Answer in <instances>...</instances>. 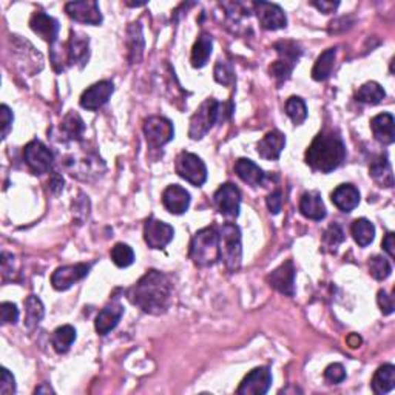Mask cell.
<instances>
[{"label": "cell", "instance_id": "cell-7", "mask_svg": "<svg viewBox=\"0 0 395 395\" xmlns=\"http://www.w3.org/2000/svg\"><path fill=\"white\" fill-rule=\"evenodd\" d=\"M25 163L29 167V170L34 175H45L49 173L54 163V154L47 145H43L40 141H31L29 144L23 148Z\"/></svg>", "mask_w": 395, "mask_h": 395}, {"label": "cell", "instance_id": "cell-37", "mask_svg": "<svg viewBox=\"0 0 395 395\" xmlns=\"http://www.w3.org/2000/svg\"><path fill=\"white\" fill-rule=\"evenodd\" d=\"M286 113L295 125H301V123L307 119V108L304 101L296 96L289 97L286 102Z\"/></svg>", "mask_w": 395, "mask_h": 395}, {"label": "cell", "instance_id": "cell-28", "mask_svg": "<svg viewBox=\"0 0 395 395\" xmlns=\"http://www.w3.org/2000/svg\"><path fill=\"white\" fill-rule=\"evenodd\" d=\"M395 386V368L392 364H383L374 374L372 391L376 395L391 392Z\"/></svg>", "mask_w": 395, "mask_h": 395}, {"label": "cell", "instance_id": "cell-16", "mask_svg": "<svg viewBox=\"0 0 395 395\" xmlns=\"http://www.w3.org/2000/svg\"><path fill=\"white\" fill-rule=\"evenodd\" d=\"M267 281L272 287L283 295L294 296L295 295V267L294 263L287 259L280 267L275 269L267 276Z\"/></svg>", "mask_w": 395, "mask_h": 395}, {"label": "cell", "instance_id": "cell-11", "mask_svg": "<svg viewBox=\"0 0 395 395\" xmlns=\"http://www.w3.org/2000/svg\"><path fill=\"white\" fill-rule=\"evenodd\" d=\"M175 237V228L164 221L150 218L144 226V239L150 249H164Z\"/></svg>", "mask_w": 395, "mask_h": 395}, {"label": "cell", "instance_id": "cell-4", "mask_svg": "<svg viewBox=\"0 0 395 395\" xmlns=\"http://www.w3.org/2000/svg\"><path fill=\"white\" fill-rule=\"evenodd\" d=\"M190 258L200 267H208L219 259V233L216 227L201 228L190 244Z\"/></svg>", "mask_w": 395, "mask_h": 395}, {"label": "cell", "instance_id": "cell-36", "mask_svg": "<svg viewBox=\"0 0 395 395\" xmlns=\"http://www.w3.org/2000/svg\"><path fill=\"white\" fill-rule=\"evenodd\" d=\"M62 132H64L70 139H82V134L85 132V125L82 117L74 111H70L62 122Z\"/></svg>", "mask_w": 395, "mask_h": 395}, {"label": "cell", "instance_id": "cell-39", "mask_svg": "<svg viewBox=\"0 0 395 395\" xmlns=\"http://www.w3.org/2000/svg\"><path fill=\"white\" fill-rule=\"evenodd\" d=\"M369 272H370V275H372L375 280H379V281H383V280H386V278L391 275V272H392V265L391 263L387 261V259L385 256H372L370 258V261H369Z\"/></svg>", "mask_w": 395, "mask_h": 395}, {"label": "cell", "instance_id": "cell-17", "mask_svg": "<svg viewBox=\"0 0 395 395\" xmlns=\"http://www.w3.org/2000/svg\"><path fill=\"white\" fill-rule=\"evenodd\" d=\"M164 207L173 215H182L190 207V193L181 185H169L163 193Z\"/></svg>", "mask_w": 395, "mask_h": 395}, {"label": "cell", "instance_id": "cell-52", "mask_svg": "<svg viewBox=\"0 0 395 395\" xmlns=\"http://www.w3.org/2000/svg\"><path fill=\"white\" fill-rule=\"evenodd\" d=\"M42 392H47V394H49V392H51V394H53L54 391H53V389H51V387H49L48 385H42V386H39V387H37V389H36V394H42Z\"/></svg>", "mask_w": 395, "mask_h": 395}, {"label": "cell", "instance_id": "cell-5", "mask_svg": "<svg viewBox=\"0 0 395 395\" xmlns=\"http://www.w3.org/2000/svg\"><path fill=\"white\" fill-rule=\"evenodd\" d=\"M219 258L230 272H238L243 259L241 230L237 224L226 222L219 228Z\"/></svg>", "mask_w": 395, "mask_h": 395}, {"label": "cell", "instance_id": "cell-29", "mask_svg": "<svg viewBox=\"0 0 395 395\" xmlns=\"http://www.w3.org/2000/svg\"><path fill=\"white\" fill-rule=\"evenodd\" d=\"M213 40L208 34H201L195 42L193 49H191V65L195 68L206 67L208 58L212 56Z\"/></svg>", "mask_w": 395, "mask_h": 395}, {"label": "cell", "instance_id": "cell-45", "mask_svg": "<svg viewBox=\"0 0 395 395\" xmlns=\"http://www.w3.org/2000/svg\"><path fill=\"white\" fill-rule=\"evenodd\" d=\"M0 117H2V139H6V136L11 132L12 119H14L8 105H2V107H0Z\"/></svg>", "mask_w": 395, "mask_h": 395}, {"label": "cell", "instance_id": "cell-20", "mask_svg": "<svg viewBox=\"0 0 395 395\" xmlns=\"http://www.w3.org/2000/svg\"><path fill=\"white\" fill-rule=\"evenodd\" d=\"M68 60L73 65H79L82 68L90 58V40L88 36L79 34L76 31H71L70 42H68Z\"/></svg>", "mask_w": 395, "mask_h": 395}, {"label": "cell", "instance_id": "cell-8", "mask_svg": "<svg viewBox=\"0 0 395 395\" xmlns=\"http://www.w3.org/2000/svg\"><path fill=\"white\" fill-rule=\"evenodd\" d=\"M144 133L148 145L159 148L173 139L175 128H173V123L167 117L152 116L144 122Z\"/></svg>", "mask_w": 395, "mask_h": 395}, {"label": "cell", "instance_id": "cell-18", "mask_svg": "<svg viewBox=\"0 0 395 395\" xmlns=\"http://www.w3.org/2000/svg\"><path fill=\"white\" fill-rule=\"evenodd\" d=\"M29 27L37 36H40L43 40L54 43L59 36V22L54 17L45 14V12H34L29 21Z\"/></svg>", "mask_w": 395, "mask_h": 395}, {"label": "cell", "instance_id": "cell-21", "mask_svg": "<svg viewBox=\"0 0 395 395\" xmlns=\"http://www.w3.org/2000/svg\"><path fill=\"white\" fill-rule=\"evenodd\" d=\"M123 315V307L119 302H111V304L105 306L101 312L97 313L95 327L99 335H107L119 323Z\"/></svg>", "mask_w": 395, "mask_h": 395}, {"label": "cell", "instance_id": "cell-33", "mask_svg": "<svg viewBox=\"0 0 395 395\" xmlns=\"http://www.w3.org/2000/svg\"><path fill=\"white\" fill-rule=\"evenodd\" d=\"M274 48L276 49V53L280 54V62L283 64L289 65L290 68H295V65L298 64V60L301 58V48L296 42L292 40H281V42H276Z\"/></svg>", "mask_w": 395, "mask_h": 395}, {"label": "cell", "instance_id": "cell-46", "mask_svg": "<svg viewBox=\"0 0 395 395\" xmlns=\"http://www.w3.org/2000/svg\"><path fill=\"white\" fill-rule=\"evenodd\" d=\"M376 302H379L380 306V311L383 312V315H391L394 312V302L391 296H387V294L385 290H380L379 296H376Z\"/></svg>", "mask_w": 395, "mask_h": 395}, {"label": "cell", "instance_id": "cell-48", "mask_svg": "<svg viewBox=\"0 0 395 395\" xmlns=\"http://www.w3.org/2000/svg\"><path fill=\"white\" fill-rule=\"evenodd\" d=\"M312 5L321 12H324V14H332V12L338 8L339 2H326V0H321V2H312Z\"/></svg>", "mask_w": 395, "mask_h": 395}, {"label": "cell", "instance_id": "cell-38", "mask_svg": "<svg viewBox=\"0 0 395 395\" xmlns=\"http://www.w3.org/2000/svg\"><path fill=\"white\" fill-rule=\"evenodd\" d=\"M111 261H113L117 267H128V265H132L134 261V252L130 246L119 243L116 244L113 249H111Z\"/></svg>", "mask_w": 395, "mask_h": 395}, {"label": "cell", "instance_id": "cell-40", "mask_svg": "<svg viewBox=\"0 0 395 395\" xmlns=\"http://www.w3.org/2000/svg\"><path fill=\"white\" fill-rule=\"evenodd\" d=\"M215 79L218 84L232 85L235 82V71L233 67L228 60L219 59L215 67Z\"/></svg>", "mask_w": 395, "mask_h": 395}, {"label": "cell", "instance_id": "cell-6", "mask_svg": "<svg viewBox=\"0 0 395 395\" xmlns=\"http://www.w3.org/2000/svg\"><path fill=\"white\" fill-rule=\"evenodd\" d=\"M176 173L195 187H201L207 181V167L193 153L182 152L179 154L176 158Z\"/></svg>", "mask_w": 395, "mask_h": 395}, {"label": "cell", "instance_id": "cell-10", "mask_svg": "<svg viewBox=\"0 0 395 395\" xmlns=\"http://www.w3.org/2000/svg\"><path fill=\"white\" fill-rule=\"evenodd\" d=\"M91 269V264L79 263V264H70L64 265V267H59L54 270V274L51 275V284L56 290H68L73 284H76L77 281L84 280V278L88 275V272Z\"/></svg>", "mask_w": 395, "mask_h": 395}, {"label": "cell", "instance_id": "cell-30", "mask_svg": "<svg viewBox=\"0 0 395 395\" xmlns=\"http://www.w3.org/2000/svg\"><path fill=\"white\" fill-rule=\"evenodd\" d=\"M74 342H76V329L70 324L60 326L53 332L51 343L58 354H67Z\"/></svg>", "mask_w": 395, "mask_h": 395}, {"label": "cell", "instance_id": "cell-1", "mask_svg": "<svg viewBox=\"0 0 395 395\" xmlns=\"http://www.w3.org/2000/svg\"><path fill=\"white\" fill-rule=\"evenodd\" d=\"M128 298L145 313H164L169 309L171 300V283L169 276L159 270H148L128 290Z\"/></svg>", "mask_w": 395, "mask_h": 395}, {"label": "cell", "instance_id": "cell-34", "mask_svg": "<svg viewBox=\"0 0 395 395\" xmlns=\"http://www.w3.org/2000/svg\"><path fill=\"white\" fill-rule=\"evenodd\" d=\"M370 176H372L376 182H379L381 187H392L394 185V175H392V169L391 164H389L387 158L380 156V159L374 160L370 164Z\"/></svg>", "mask_w": 395, "mask_h": 395}, {"label": "cell", "instance_id": "cell-25", "mask_svg": "<svg viewBox=\"0 0 395 395\" xmlns=\"http://www.w3.org/2000/svg\"><path fill=\"white\" fill-rule=\"evenodd\" d=\"M127 48H128V60L130 64H139L144 54L145 40L142 36L141 23H130L127 28Z\"/></svg>", "mask_w": 395, "mask_h": 395}, {"label": "cell", "instance_id": "cell-49", "mask_svg": "<svg viewBox=\"0 0 395 395\" xmlns=\"http://www.w3.org/2000/svg\"><path fill=\"white\" fill-rule=\"evenodd\" d=\"M49 189L53 190V193H59V191L64 190V178L59 173H53L51 178H49Z\"/></svg>", "mask_w": 395, "mask_h": 395}, {"label": "cell", "instance_id": "cell-14", "mask_svg": "<svg viewBox=\"0 0 395 395\" xmlns=\"http://www.w3.org/2000/svg\"><path fill=\"white\" fill-rule=\"evenodd\" d=\"M113 91V82H110V80H101V82L88 86V88L82 93V96H80V107L91 111L99 110L102 105L108 102Z\"/></svg>", "mask_w": 395, "mask_h": 395}, {"label": "cell", "instance_id": "cell-44", "mask_svg": "<svg viewBox=\"0 0 395 395\" xmlns=\"http://www.w3.org/2000/svg\"><path fill=\"white\" fill-rule=\"evenodd\" d=\"M16 392V380L8 369H2V383H0V394L10 395Z\"/></svg>", "mask_w": 395, "mask_h": 395}, {"label": "cell", "instance_id": "cell-32", "mask_svg": "<svg viewBox=\"0 0 395 395\" xmlns=\"http://www.w3.org/2000/svg\"><path fill=\"white\" fill-rule=\"evenodd\" d=\"M43 315H45V309H43L42 301L36 295H29L25 301V326L29 331L34 329L39 326Z\"/></svg>", "mask_w": 395, "mask_h": 395}, {"label": "cell", "instance_id": "cell-13", "mask_svg": "<svg viewBox=\"0 0 395 395\" xmlns=\"http://www.w3.org/2000/svg\"><path fill=\"white\" fill-rule=\"evenodd\" d=\"M253 8H255L259 25L264 29L275 31L287 27V17L281 6L269 2H256L253 3Z\"/></svg>", "mask_w": 395, "mask_h": 395}, {"label": "cell", "instance_id": "cell-41", "mask_svg": "<svg viewBox=\"0 0 395 395\" xmlns=\"http://www.w3.org/2000/svg\"><path fill=\"white\" fill-rule=\"evenodd\" d=\"M344 241V232L338 224H331L324 232V244L331 250H337V247Z\"/></svg>", "mask_w": 395, "mask_h": 395}, {"label": "cell", "instance_id": "cell-26", "mask_svg": "<svg viewBox=\"0 0 395 395\" xmlns=\"http://www.w3.org/2000/svg\"><path fill=\"white\" fill-rule=\"evenodd\" d=\"M235 173H237L241 181H244L246 184L252 185V187H258L264 182V171L259 169V167L253 163L250 159L241 158L235 164Z\"/></svg>", "mask_w": 395, "mask_h": 395}, {"label": "cell", "instance_id": "cell-51", "mask_svg": "<svg viewBox=\"0 0 395 395\" xmlns=\"http://www.w3.org/2000/svg\"><path fill=\"white\" fill-rule=\"evenodd\" d=\"M348 343H349L350 348H358V346H360V343H361V338L355 335V333H352V335L348 338Z\"/></svg>", "mask_w": 395, "mask_h": 395}, {"label": "cell", "instance_id": "cell-42", "mask_svg": "<svg viewBox=\"0 0 395 395\" xmlns=\"http://www.w3.org/2000/svg\"><path fill=\"white\" fill-rule=\"evenodd\" d=\"M324 379L327 383H331V385H338V383L344 381L346 370L343 368V364H339V363L329 364V366H327L324 370Z\"/></svg>", "mask_w": 395, "mask_h": 395}, {"label": "cell", "instance_id": "cell-47", "mask_svg": "<svg viewBox=\"0 0 395 395\" xmlns=\"http://www.w3.org/2000/svg\"><path fill=\"white\" fill-rule=\"evenodd\" d=\"M265 202H267V207L270 210V213L278 215V213H280V210H281V206H283L281 193H280V191H274V193H270L267 196V200H265Z\"/></svg>", "mask_w": 395, "mask_h": 395}, {"label": "cell", "instance_id": "cell-43", "mask_svg": "<svg viewBox=\"0 0 395 395\" xmlns=\"http://www.w3.org/2000/svg\"><path fill=\"white\" fill-rule=\"evenodd\" d=\"M2 312V324H16L19 320V309L14 302H2L0 306Z\"/></svg>", "mask_w": 395, "mask_h": 395}, {"label": "cell", "instance_id": "cell-24", "mask_svg": "<svg viewBox=\"0 0 395 395\" xmlns=\"http://www.w3.org/2000/svg\"><path fill=\"white\" fill-rule=\"evenodd\" d=\"M300 212L307 219L321 221L326 218V207L318 191H306L300 200Z\"/></svg>", "mask_w": 395, "mask_h": 395}, {"label": "cell", "instance_id": "cell-15", "mask_svg": "<svg viewBox=\"0 0 395 395\" xmlns=\"http://www.w3.org/2000/svg\"><path fill=\"white\" fill-rule=\"evenodd\" d=\"M67 14L76 22L99 25L102 22V14L95 0H80V2H68L65 5Z\"/></svg>", "mask_w": 395, "mask_h": 395}, {"label": "cell", "instance_id": "cell-31", "mask_svg": "<svg viewBox=\"0 0 395 395\" xmlns=\"http://www.w3.org/2000/svg\"><path fill=\"white\" fill-rule=\"evenodd\" d=\"M352 237H354L355 243L360 247H366L372 243L375 238V227L372 222L366 218L355 219L354 224L350 227Z\"/></svg>", "mask_w": 395, "mask_h": 395}, {"label": "cell", "instance_id": "cell-50", "mask_svg": "<svg viewBox=\"0 0 395 395\" xmlns=\"http://www.w3.org/2000/svg\"><path fill=\"white\" fill-rule=\"evenodd\" d=\"M394 246H395V244H394V233L389 232V233H386L385 239H383V249H385V252H386L387 255L391 256V258H394V255H395Z\"/></svg>", "mask_w": 395, "mask_h": 395}, {"label": "cell", "instance_id": "cell-35", "mask_svg": "<svg viewBox=\"0 0 395 395\" xmlns=\"http://www.w3.org/2000/svg\"><path fill=\"white\" fill-rule=\"evenodd\" d=\"M386 93L383 90V86L376 82H366L360 86V90L357 91V101L369 105H376L385 99Z\"/></svg>", "mask_w": 395, "mask_h": 395}, {"label": "cell", "instance_id": "cell-12", "mask_svg": "<svg viewBox=\"0 0 395 395\" xmlns=\"http://www.w3.org/2000/svg\"><path fill=\"white\" fill-rule=\"evenodd\" d=\"M272 385V374L269 368H255L241 381L237 394L239 395H264Z\"/></svg>", "mask_w": 395, "mask_h": 395}, {"label": "cell", "instance_id": "cell-9", "mask_svg": "<svg viewBox=\"0 0 395 395\" xmlns=\"http://www.w3.org/2000/svg\"><path fill=\"white\" fill-rule=\"evenodd\" d=\"M215 206L218 207L219 213L224 215L226 218H237L239 215L241 206V191L230 182L222 184L213 195Z\"/></svg>", "mask_w": 395, "mask_h": 395}, {"label": "cell", "instance_id": "cell-3", "mask_svg": "<svg viewBox=\"0 0 395 395\" xmlns=\"http://www.w3.org/2000/svg\"><path fill=\"white\" fill-rule=\"evenodd\" d=\"M232 104H221L213 97L206 99L191 116L189 136L195 141L202 139L216 122L226 121L232 115Z\"/></svg>", "mask_w": 395, "mask_h": 395}, {"label": "cell", "instance_id": "cell-27", "mask_svg": "<svg viewBox=\"0 0 395 395\" xmlns=\"http://www.w3.org/2000/svg\"><path fill=\"white\" fill-rule=\"evenodd\" d=\"M335 58H337V48H327L324 53H321L318 56V59L312 68L313 80L323 82V80L331 76L333 65H335Z\"/></svg>", "mask_w": 395, "mask_h": 395}, {"label": "cell", "instance_id": "cell-22", "mask_svg": "<svg viewBox=\"0 0 395 395\" xmlns=\"http://www.w3.org/2000/svg\"><path fill=\"white\" fill-rule=\"evenodd\" d=\"M332 202L337 208L349 213L360 204V191L352 184H343L332 191Z\"/></svg>", "mask_w": 395, "mask_h": 395}, {"label": "cell", "instance_id": "cell-19", "mask_svg": "<svg viewBox=\"0 0 395 395\" xmlns=\"http://www.w3.org/2000/svg\"><path fill=\"white\" fill-rule=\"evenodd\" d=\"M286 147V136H284L281 132H269L264 138L258 142V154L263 159L267 160H276L281 156V153Z\"/></svg>", "mask_w": 395, "mask_h": 395}, {"label": "cell", "instance_id": "cell-2", "mask_svg": "<svg viewBox=\"0 0 395 395\" xmlns=\"http://www.w3.org/2000/svg\"><path fill=\"white\" fill-rule=\"evenodd\" d=\"M346 158V147L342 138L333 132H323L312 141L306 152V164L315 171L331 173Z\"/></svg>", "mask_w": 395, "mask_h": 395}, {"label": "cell", "instance_id": "cell-23", "mask_svg": "<svg viewBox=\"0 0 395 395\" xmlns=\"http://www.w3.org/2000/svg\"><path fill=\"white\" fill-rule=\"evenodd\" d=\"M370 128L375 139L381 142L383 145H391L395 141V128H394V116L391 113H381L372 117Z\"/></svg>", "mask_w": 395, "mask_h": 395}]
</instances>
